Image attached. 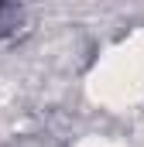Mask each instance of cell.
<instances>
[{"mask_svg":"<svg viewBox=\"0 0 144 147\" xmlns=\"http://www.w3.org/2000/svg\"><path fill=\"white\" fill-rule=\"evenodd\" d=\"M17 17H21V10H17L14 3H3V0H0V38L14 31V24H17Z\"/></svg>","mask_w":144,"mask_h":147,"instance_id":"obj_1","label":"cell"}]
</instances>
